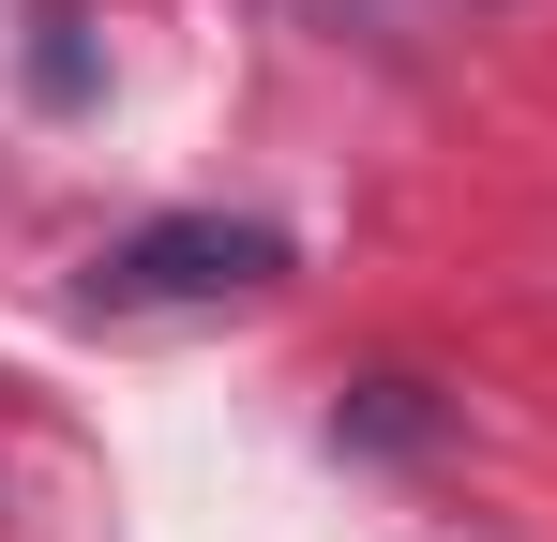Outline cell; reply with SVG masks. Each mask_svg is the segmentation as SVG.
I'll return each mask as SVG.
<instances>
[{"instance_id": "6da1fadb", "label": "cell", "mask_w": 557, "mask_h": 542, "mask_svg": "<svg viewBox=\"0 0 557 542\" xmlns=\"http://www.w3.org/2000/svg\"><path fill=\"white\" fill-rule=\"evenodd\" d=\"M272 271H286V242L257 211H166V226H121L91 257V301L106 317H166V301H242Z\"/></svg>"}]
</instances>
